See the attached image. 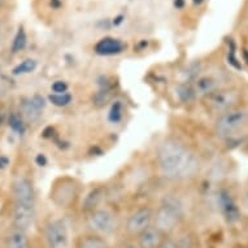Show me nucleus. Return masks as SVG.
Segmentation results:
<instances>
[{
    "label": "nucleus",
    "instance_id": "dca6fc26",
    "mask_svg": "<svg viewBox=\"0 0 248 248\" xmlns=\"http://www.w3.org/2000/svg\"><path fill=\"white\" fill-rule=\"evenodd\" d=\"M26 43H28V35H26L25 29L22 28V26H20L18 30H17L16 35L13 38L12 46H11V51H12V53L21 52V51L26 47Z\"/></svg>",
    "mask_w": 248,
    "mask_h": 248
},
{
    "label": "nucleus",
    "instance_id": "412c9836",
    "mask_svg": "<svg viewBox=\"0 0 248 248\" xmlns=\"http://www.w3.org/2000/svg\"><path fill=\"white\" fill-rule=\"evenodd\" d=\"M159 248H181V246H179V243L177 242V240H174L173 238L169 236V238H168V239L165 240V242H164Z\"/></svg>",
    "mask_w": 248,
    "mask_h": 248
},
{
    "label": "nucleus",
    "instance_id": "0eeeda50",
    "mask_svg": "<svg viewBox=\"0 0 248 248\" xmlns=\"http://www.w3.org/2000/svg\"><path fill=\"white\" fill-rule=\"evenodd\" d=\"M43 238L47 248H70L69 226L64 218H52L45 225Z\"/></svg>",
    "mask_w": 248,
    "mask_h": 248
},
{
    "label": "nucleus",
    "instance_id": "9b49d317",
    "mask_svg": "<svg viewBox=\"0 0 248 248\" xmlns=\"http://www.w3.org/2000/svg\"><path fill=\"white\" fill-rule=\"evenodd\" d=\"M126 49V43L118 38L113 37H104L99 39L94 46L95 53H98L100 56H114L120 55Z\"/></svg>",
    "mask_w": 248,
    "mask_h": 248
},
{
    "label": "nucleus",
    "instance_id": "a211bd4d",
    "mask_svg": "<svg viewBox=\"0 0 248 248\" xmlns=\"http://www.w3.org/2000/svg\"><path fill=\"white\" fill-rule=\"evenodd\" d=\"M49 102L56 107H66L72 102V95L68 93L64 94H52L49 96Z\"/></svg>",
    "mask_w": 248,
    "mask_h": 248
},
{
    "label": "nucleus",
    "instance_id": "6ab92c4d",
    "mask_svg": "<svg viewBox=\"0 0 248 248\" xmlns=\"http://www.w3.org/2000/svg\"><path fill=\"white\" fill-rule=\"evenodd\" d=\"M110 98H112V91L109 89H103L96 93L94 98V103L98 107H102L109 102Z\"/></svg>",
    "mask_w": 248,
    "mask_h": 248
},
{
    "label": "nucleus",
    "instance_id": "5701e85b",
    "mask_svg": "<svg viewBox=\"0 0 248 248\" xmlns=\"http://www.w3.org/2000/svg\"><path fill=\"white\" fill-rule=\"evenodd\" d=\"M61 4H62L61 0H51V7H52V8L59 9L61 7Z\"/></svg>",
    "mask_w": 248,
    "mask_h": 248
},
{
    "label": "nucleus",
    "instance_id": "ddd939ff",
    "mask_svg": "<svg viewBox=\"0 0 248 248\" xmlns=\"http://www.w3.org/2000/svg\"><path fill=\"white\" fill-rule=\"evenodd\" d=\"M74 248H110V246L107 238L87 232L76 239Z\"/></svg>",
    "mask_w": 248,
    "mask_h": 248
},
{
    "label": "nucleus",
    "instance_id": "6e6552de",
    "mask_svg": "<svg viewBox=\"0 0 248 248\" xmlns=\"http://www.w3.org/2000/svg\"><path fill=\"white\" fill-rule=\"evenodd\" d=\"M155 209L151 207H140L131 212L125 221V232L127 236L135 239L137 236L154 225Z\"/></svg>",
    "mask_w": 248,
    "mask_h": 248
},
{
    "label": "nucleus",
    "instance_id": "b1692460",
    "mask_svg": "<svg viewBox=\"0 0 248 248\" xmlns=\"http://www.w3.org/2000/svg\"><path fill=\"white\" fill-rule=\"evenodd\" d=\"M183 5H185V0H174V7L175 8H182Z\"/></svg>",
    "mask_w": 248,
    "mask_h": 248
},
{
    "label": "nucleus",
    "instance_id": "cd10ccee",
    "mask_svg": "<svg viewBox=\"0 0 248 248\" xmlns=\"http://www.w3.org/2000/svg\"><path fill=\"white\" fill-rule=\"evenodd\" d=\"M246 199L248 200V190H247V194H246Z\"/></svg>",
    "mask_w": 248,
    "mask_h": 248
},
{
    "label": "nucleus",
    "instance_id": "f8f14e48",
    "mask_svg": "<svg viewBox=\"0 0 248 248\" xmlns=\"http://www.w3.org/2000/svg\"><path fill=\"white\" fill-rule=\"evenodd\" d=\"M43 108H45L43 99L39 98V96H34V98L29 99V100L22 103L21 114L28 122H35L41 117Z\"/></svg>",
    "mask_w": 248,
    "mask_h": 248
},
{
    "label": "nucleus",
    "instance_id": "2eb2a0df",
    "mask_svg": "<svg viewBox=\"0 0 248 248\" xmlns=\"http://www.w3.org/2000/svg\"><path fill=\"white\" fill-rule=\"evenodd\" d=\"M103 199V194H102V188H95L93 191L90 192L89 195L86 196L85 202H83V211L86 213H90L91 211H94L96 208L99 207V204L102 202Z\"/></svg>",
    "mask_w": 248,
    "mask_h": 248
},
{
    "label": "nucleus",
    "instance_id": "39448f33",
    "mask_svg": "<svg viewBox=\"0 0 248 248\" xmlns=\"http://www.w3.org/2000/svg\"><path fill=\"white\" fill-rule=\"evenodd\" d=\"M215 133L222 139H229L248 127V108L239 106L216 116Z\"/></svg>",
    "mask_w": 248,
    "mask_h": 248
},
{
    "label": "nucleus",
    "instance_id": "4be33fe9",
    "mask_svg": "<svg viewBox=\"0 0 248 248\" xmlns=\"http://www.w3.org/2000/svg\"><path fill=\"white\" fill-rule=\"evenodd\" d=\"M11 126L13 129H16V130H20L21 127H22V120L18 116H13L12 120H11Z\"/></svg>",
    "mask_w": 248,
    "mask_h": 248
},
{
    "label": "nucleus",
    "instance_id": "bb28decb",
    "mask_svg": "<svg viewBox=\"0 0 248 248\" xmlns=\"http://www.w3.org/2000/svg\"><path fill=\"white\" fill-rule=\"evenodd\" d=\"M4 3H5V0H0V8H1V7L4 5Z\"/></svg>",
    "mask_w": 248,
    "mask_h": 248
},
{
    "label": "nucleus",
    "instance_id": "c85d7f7f",
    "mask_svg": "<svg viewBox=\"0 0 248 248\" xmlns=\"http://www.w3.org/2000/svg\"><path fill=\"white\" fill-rule=\"evenodd\" d=\"M110 248H113V247H110Z\"/></svg>",
    "mask_w": 248,
    "mask_h": 248
},
{
    "label": "nucleus",
    "instance_id": "f257e3e1",
    "mask_svg": "<svg viewBox=\"0 0 248 248\" xmlns=\"http://www.w3.org/2000/svg\"><path fill=\"white\" fill-rule=\"evenodd\" d=\"M156 161L160 173L168 179L183 181L198 174L199 157L177 139H165L157 147Z\"/></svg>",
    "mask_w": 248,
    "mask_h": 248
},
{
    "label": "nucleus",
    "instance_id": "4468645a",
    "mask_svg": "<svg viewBox=\"0 0 248 248\" xmlns=\"http://www.w3.org/2000/svg\"><path fill=\"white\" fill-rule=\"evenodd\" d=\"M5 248H30L28 232L17 228H11L5 238Z\"/></svg>",
    "mask_w": 248,
    "mask_h": 248
},
{
    "label": "nucleus",
    "instance_id": "393cba45",
    "mask_svg": "<svg viewBox=\"0 0 248 248\" xmlns=\"http://www.w3.org/2000/svg\"><path fill=\"white\" fill-rule=\"evenodd\" d=\"M124 248H139V246L135 242H133V243H127Z\"/></svg>",
    "mask_w": 248,
    "mask_h": 248
},
{
    "label": "nucleus",
    "instance_id": "1a4fd4ad",
    "mask_svg": "<svg viewBox=\"0 0 248 248\" xmlns=\"http://www.w3.org/2000/svg\"><path fill=\"white\" fill-rule=\"evenodd\" d=\"M222 82H221V78L218 76H215V74H202L199 77L195 78V81L192 82L191 85V91L194 96H198V98H204L207 96L208 94L213 93L215 90L222 87Z\"/></svg>",
    "mask_w": 248,
    "mask_h": 248
},
{
    "label": "nucleus",
    "instance_id": "a878e982",
    "mask_svg": "<svg viewBox=\"0 0 248 248\" xmlns=\"http://www.w3.org/2000/svg\"><path fill=\"white\" fill-rule=\"evenodd\" d=\"M192 1H194V4L195 5H200L202 3H203L204 0H192Z\"/></svg>",
    "mask_w": 248,
    "mask_h": 248
},
{
    "label": "nucleus",
    "instance_id": "20e7f679",
    "mask_svg": "<svg viewBox=\"0 0 248 248\" xmlns=\"http://www.w3.org/2000/svg\"><path fill=\"white\" fill-rule=\"evenodd\" d=\"M183 205L174 196H165L155 209L154 225L170 236L183 220Z\"/></svg>",
    "mask_w": 248,
    "mask_h": 248
},
{
    "label": "nucleus",
    "instance_id": "f3484780",
    "mask_svg": "<svg viewBox=\"0 0 248 248\" xmlns=\"http://www.w3.org/2000/svg\"><path fill=\"white\" fill-rule=\"evenodd\" d=\"M37 61L34 59H25L24 61H21L20 64H17L13 68L12 73L15 76H24V74H29L37 69Z\"/></svg>",
    "mask_w": 248,
    "mask_h": 248
},
{
    "label": "nucleus",
    "instance_id": "f03ea898",
    "mask_svg": "<svg viewBox=\"0 0 248 248\" xmlns=\"http://www.w3.org/2000/svg\"><path fill=\"white\" fill-rule=\"evenodd\" d=\"M12 228L29 232L35 220V191L31 181L20 177L13 182Z\"/></svg>",
    "mask_w": 248,
    "mask_h": 248
},
{
    "label": "nucleus",
    "instance_id": "9d476101",
    "mask_svg": "<svg viewBox=\"0 0 248 248\" xmlns=\"http://www.w3.org/2000/svg\"><path fill=\"white\" fill-rule=\"evenodd\" d=\"M169 238L165 232H161L155 225H151L143 232H140L135 238V243L138 244L139 248H159L165 240Z\"/></svg>",
    "mask_w": 248,
    "mask_h": 248
},
{
    "label": "nucleus",
    "instance_id": "aec40b11",
    "mask_svg": "<svg viewBox=\"0 0 248 248\" xmlns=\"http://www.w3.org/2000/svg\"><path fill=\"white\" fill-rule=\"evenodd\" d=\"M51 90L53 91V94H64L68 93V85L64 81H56L51 86Z\"/></svg>",
    "mask_w": 248,
    "mask_h": 248
},
{
    "label": "nucleus",
    "instance_id": "7ed1b4c3",
    "mask_svg": "<svg viewBox=\"0 0 248 248\" xmlns=\"http://www.w3.org/2000/svg\"><path fill=\"white\" fill-rule=\"evenodd\" d=\"M204 108L209 113L218 116L226 110L242 106L243 102V93L239 87L234 86H222L220 89L215 90L213 93L202 98Z\"/></svg>",
    "mask_w": 248,
    "mask_h": 248
},
{
    "label": "nucleus",
    "instance_id": "423d86ee",
    "mask_svg": "<svg viewBox=\"0 0 248 248\" xmlns=\"http://www.w3.org/2000/svg\"><path fill=\"white\" fill-rule=\"evenodd\" d=\"M86 226L87 232L96 234V235L108 236L113 235L118 229L117 217L113 212L106 208H96L94 211L87 213L86 217Z\"/></svg>",
    "mask_w": 248,
    "mask_h": 248
}]
</instances>
